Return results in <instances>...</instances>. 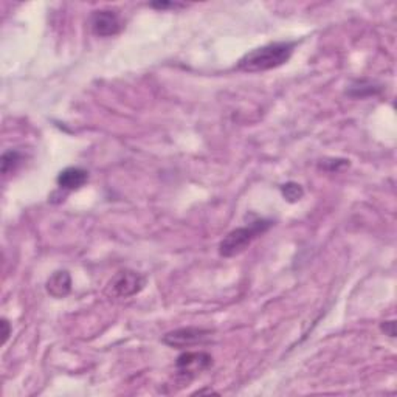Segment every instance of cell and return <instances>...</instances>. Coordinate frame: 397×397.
I'll return each mask as SVG.
<instances>
[{
	"mask_svg": "<svg viewBox=\"0 0 397 397\" xmlns=\"http://www.w3.org/2000/svg\"><path fill=\"white\" fill-rule=\"evenodd\" d=\"M147 278L140 272L131 270V268H124L113 275L112 279L107 282L106 286V295L113 300H126L131 297H136L143 289L146 287Z\"/></svg>",
	"mask_w": 397,
	"mask_h": 397,
	"instance_id": "3",
	"label": "cell"
},
{
	"mask_svg": "<svg viewBox=\"0 0 397 397\" xmlns=\"http://www.w3.org/2000/svg\"><path fill=\"white\" fill-rule=\"evenodd\" d=\"M45 291L50 297L56 300H63L67 295L72 292V277L67 270H56L55 273L50 275V278L47 279Z\"/></svg>",
	"mask_w": 397,
	"mask_h": 397,
	"instance_id": "8",
	"label": "cell"
},
{
	"mask_svg": "<svg viewBox=\"0 0 397 397\" xmlns=\"http://www.w3.org/2000/svg\"><path fill=\"white\" fill-rule=\"evenodd\" d=\"M382 92V86L375 81L362 78V79H354L351 84H349L346 95L351 98H368V97H375Z\"/></svg>",
	"mask_w": 397,
	"mask_h": 397,
	"instance_id": "9",
	"label": "cell"
},
{
	"mask_svg": "<svg viewBox=\"0 0 397 397\" xmlns=\"http://www.w3.org/2000/svg\"><path fill=\"white\" fill-rule=\"evenodd\" d=\"M279 191L282 194L284 200H287L289 204H297L305 196V190L297 181H286L284 185L279 186Z\"/></svg>",
	"mask_w": 397,
	"mask_h": 397,
	"instance_id": "11",
	"label": "cell"
},
{
	"mask_svg": "<svg viewBox=\"0 0 397 397\" xmlns=\"http://www.w3.org/2000/svg\"><path fill=\"white\" fill-rule=\"evenodd\" d=\"M0 327H2V345H5V343L8 341L11 332H13V327L10 325V321L6 318L0 320Z\"/></svg>",
	"mask_w": 397,
	"mask_h": 397,
	"instance_id": "15",
	"label": "cell"
},
{
	"mask_svg": "<svg viewBox=\"0 0 397 397\" xmlns=\"http://www.w3.org/2000/svg\"><path fill=\"white\" fill-rule=\"evenodd\" d=\"M380 331L385 335H388V337L394 339L396 337V321L388 320V321L380 323Z\"/></svg>",
	"mask_w": 397,
	"mask_h": 397,
	"instance_id": "14",
	"label": "cell"
},
{
	"mask_svg": "<svg viewBox=\"0 0 397 397\" xmlns=\"http://www.w3.org/2000/svg\"><path fill=\"white\" fill-rule=\"evenodd\" d=\"M22 161V154L16 149H10L2 154V159H0V170H2L3 176H8L10 172H13Z\"/></svg>",
	"mask_w": 397,
	"mask_h": 397,
	"instance_id": "10",
	"label": "cell"
},
{
	"mask_svg": "<svg viewBox=\"0 0 397 397\" xmlns=\"http://www.w3.org/2000/svg\"><path fill=\"white\" fill-rule=\"evenodd\" d=\"M273 224V220L261 218L250 222L247 227L234 228V230H232L220 241L219 254L224 258H233L236 257V254H241L252 245L254 239H258L262 234L270 230Z\"/></svg>",
	"mask_w": 397,
	"mask_h": 397,
	"instance_id": "2",
	"label": "cell"
},
{
	"mask_svg": "<svg viewBox=\"0 0 397 397\" xmlns=\"http://www.w3.org/2000/svg\"><path fill=\"white\" fill-rule=\"evenodd\" d=\"M89 24L92 33L98 38L117 36L124 26L123 19H121V16L118 15V11L111 8L92 11Z\"/></svg>",
	"mask_w": 397,
	"mask_h": 397,
	"instance_id": "6",
	"label": "cell"
},
{
	"mask_svg": "<svg viewBox=\"0 0 397 397\" xmlns=\"http://www.w3.org/2000/svg\"><path fill=\"white\" fill-rule=\"evenodd\" d=\"M213 334H214L213 329L188 326V327L174 329V331L165 334L161 341L170 348L186 349V348H191L196 345H204V343L208 341V339H210Z\"/></svg>",
	"mask_w": 397,
	"mask_h": 397,
	"instance_id": "4",
	"label": "cell"
},
{
	"mask_svg": "<svg viewBox=\"0 0 397 397\" xmlns=\"http://www.w3.org/2000/svg\"><path fill=\"white\" fill-rule=\"evenodd\" d=\"M213 365V357L205 351H185L181 353L177 362V375L184 382H190L197 378L200 373L206 371Z\"/></svg>",
	"mask_w": 397,
	"mask_h": 397,
	"instance_id": "5",
	"label": "cell"
},
{
	"mask_svg": "<svg viewBox=\"0 0 397 397\" xmlns=\"http://www.w3.org/2000/svg\"><path fill=\"white\" fill-rule=\"evenodd\" d=\"M346 166H349V160L346 159H325L318 163L320 170H325L327 172H337Z\"/></svg>",
	"mask_w": 397,
	"mask_h": 397,
	"instance_id": "12",
	"label": "cell"
},
{
	"mask_svg": "<svg viewBox=\"0 0 397 397\" xmlns=\"http://www.w3.org/2000/svg\"><path fill=\"white\" fill-rule=\"evenodd\" d=\"M87 180H89V171L79 166H70L58 174L56 184L59 190L76 191L87 184Z\"/></svg>",
	"mask_w": 397,
	"mask_h": 397,
	"instance_id": "7",
	"label": "cell"
},
{
	"mask_svg": "<svg viewBox=\"0 0 397 397\" xmlns=\"http://www.w3.org/2000/svg\"><path fill=\"white\" fill-rule=\"evenodd\" d=\"M151 8L154 10H179V8H185V3H179V2H166V0H157V2H151L149 3Z\"/></svg>",
	"mask_w": 397,
	"mask_h": 397,
	"instance_id": "13",
	"label": "cell"
},
{
	"mask_svg": "<svg viewBox=\"0 0 397 397\" xmlns=\"http://www.w3.org/2000/svg\"><path fill=\"white\" fill-rule=\"evenodd\" d=\"M297 44V40H279V42L258 47V49L245 53L238 60L236 69L245 73H259L278 69V67L289 63Z\"/></svg>",
	"mask_w": 397,
	"mask_h": 397,
	"instance_id": "1",
	"label": "cell"
}]
</instances>
